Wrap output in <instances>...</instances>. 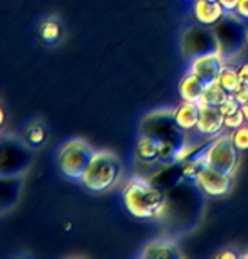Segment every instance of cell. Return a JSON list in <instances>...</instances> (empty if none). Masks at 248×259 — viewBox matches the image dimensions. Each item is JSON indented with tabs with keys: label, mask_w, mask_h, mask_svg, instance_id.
Instances as JSON below:
<instances>
[{
	"label": "cell",
	"mask_w": 248,
	"mask_h": 259,
	"mask_svg": "<svg viewBox=\"0 0 248 259\" xmlns=\"http://www.w3.org/2000/svg\"><path fill=\"white\" fill-rule=\"evenodd\" d=\"M245 39H246V42H248V27H246V30H245Z\"/></svg>",
	"instance_id": "cell-30"
},
{
	"label": "cell",
	"mask_w": 248,
	"mask_h": 259,
	"mask_svg": "<svg viewBox=\"0 0 248 259\" xmlns=\"http://www.w3.org/2000/svg\"><path fill=\"white\" fill-rule=\"evenodd\" d=\"M140 133H149L159 140H172V142L183 145L186 140L183 132L174 120V111L169 110H157L149 113L140 121Z\"/></svg>",
	"instance_id": "cell-5"
},
{
	"label": "cell",
	"mask_w": 248,
	"mask_h": 259,
	"mask_svg": "<svg viewBox=\"0 0 248 259\" xmlns=\"http://www.w3.org/2000/svg\"><path fill=\"white\" fill-rule=\"evenodd\" d=\"M221 86L225 88L226 93H230V95H233V93L238 90L241 86V81H240V74H238V67H233V66H223V69H221L218 79Z\"/></svg>",
	"instance_id": "cell-18"
},
{
	"label": "cell",
	"mask_w": 248,
	"mask_h": 259,
	"mask_svg": "<svg viewBox=\"0 0 248 259\" xmlns=\"http://www.w3.org/2000/svg\"><path fill=\"white\" fill-rule=\"evenodd\" d=\"M241 110H243L245 118H246V123H248V103H245V105H241Z\"/></svg>",
	"instance_id": "cell-28"
},
{
	"label": "cell",
	"mask_w": 248,
	"mask_h": 259,
	"mask_svg": "<svg viewBox=\"0 0 248 259\" xmlns=\"http://www.w3.org/2000/svg\"><path fill=\"white\" fill-rule=\"evenodd\" d=\"M223 58H221V53L218 51H213V53H201L193 56L189 64V72H193L199 77L204 84L208 82H213L218 79L221 69H223Z\"/></svg>",
	"instance_id": "cell-8"
},
{
	"label": "cell",
	"mask_w": 248,
	"mask_h": 259,
	"mask_svg": "<svg viewBox=\"0 0 248 259\" xmlns=\"http://www.w3.org/2000/svg\"><path fill=\"white\" fill-rule=\"evenodd\" d=\"M186 2H194V0H186Z\"/></svg>",
	"instance_id": "cell-31"
},
{
	"label": "cell",
	"mask_w": 248,
	"mask_h": 259,
	"mask_svg": "<svg viewBox=\"0 0 248 259\" xmlns=\"http://www.w3.org/2000/svg\"><path fill=\"white\" fill-rule=\"evenodd\" d=\"M233 96L236 98V101H238L240 105L248 103V84H241L238 90L233 93Z\"/></svg>",
	"instance_id": "cell-23"
},
{
	"label": "cell",
	"mask_w": 248,
	"mask_h": 259,
	"mask_svg": "<svg viewBox=\"0 0 248 259\" xmlns=\"http://www.w3.org/2000/svg\"><path fill=\"white\" fill-rule=\"evenodd\" d=\"M95 148L81 138H71L64 142L56 155V165L59 174L71 182H80Z\"/></svg>",
	"instance_id": "cell-3"
},
{
	"label": "cell",
	"mask_w": 248,
	"mask_h": 259,
	"mask_svg": "<svg viewBox=\"0 0 248 259\" xmlns=\"http://www.w3.org/2000/svg\"><path fill=\"white\" fill-rule=\"evenodd\" d=\"M22 140L27 147L39 148L48 140V130H46V126L41 121H30L22 130Z\"/></svg>",
	"instance_id": "cell-16"
},
{
	"label": "cell",
	"mask_w": 248,
	"mask_h": 259,
	"mask_svg": "<svg viewBox=\"0 0 248 259\" xmlns=\"http://www.w3.org/2000/svg\"><path fill=\"white\" fill-rule=\"evenodd\" d=\"M201 155L208 165L228 175H233L240 163V150L236 148L233 138L228 133H220L211 138L208 147L201 152Z\"/></svg>",
	"instance_id": "cell-4"
},
{
	"label": "cell",
	"mask_w": 248,
	"mask_h": 259,
	"mask_svg": "<svg viewBox=\"0 0 248 259\" xmlns=\"http://www.w3.org/2000/svg\"><path fill=\"white\" fill-rule=\"evenodd\" d=\"M138 256L144 259H179L183 257V252H181L178 242H174L172 239H154L142 247Z\"/></svg>",
	"instance_id": "cell-10"
},
{
	"label": "cell",
	"mask_w": 248,
	"mask_h": 259,
	"mask_svg": "<svg viewBox=\"0 0 248 259\" xmlns=\"http://www.w3.org/2000/svg\"><path fill=\"white\" fill-rule=\"evenodd\" d=\"M183 49L186 54H201V53H213L221 51V44L216 34L209 32L203 27H191L183 35Z\"/></svg>",
	"instance_id": "cell-7"
},
{
	"label": "cell",
	"mask_w": 248,
	"mask_h": 259,
	"mask_svg": "<svg viewBox=\"0 0 248 259\" xmlns=\"http://www.w3.org/2000/svg\"><path fill=\"white\" fill-rule=\"evenodd\" d=\"M238 74L241 84H248V63H243L238 67Z\"/></svg>",
	"instance_id": "cell-26"
},
{
	"label": "cell",
	"mask_w": 248,
	"mask_h": 259,
	"mask_svg": "<svg viewBox=\"0 0 248 259\" xmlns=\"http://www.w3.org/2000/svg\"><path fill=\"white\" fill-rule=\"evenodd\" d=\"M218 2L221 4V7L225 9V12H226V14H233L240 0H218Z\"/></svg>",
	"instance_id": "cell-24"
},
{
	"label": "cell",
	"mask_w": 248,
	"mask_h": 259,
	"mask_svg": "<svg viewBox=\"0 0 248 259\" xmlns=\"http://www.w3.org/2000/svg\"><path fill=\"white\" fill-rule=\"evenodd\" d=\"M193 14L201 25H215L223 20L226 15L225 9L218 0H194Z\"/></svg>",
	"instance_id": "cell-11"
},
{
	"label": "cell",
	"mask_w": 248,
	"mask_h": 259,
	"mask_svg": "<svg viewBox=\"0 0 248 259\" xmlns=\"http://www.w3.org/2000/svg\"><path fill=\"white\" fill-rule=\"evenodd\" d=\"M241 108V105L238 101H236V98L233 96V95H228L223 100V103L220 105V110L223 111V115L226 116V115H231V113H235L236 110H240Z\"/></svg>",
	"instance_id": "cell-21"
},
{
	"label": "cell",
	"mask_w": 248,
	"mask_h": 259,
	"mask_svg": "<svg viewBox=\"0 0 248 259\" xmlns=\"http://www.w3.org/2000/svg\"><path fill=\"white\" fill-rule=\"evenodd\" d=\"M246 123V118H245V113L243 110H236L235 113H231V115H226L225 116V126L228 130H235V128H240L241 125H245Z\"/></svg>",
	"instance_id": "cell-20"
},
{
	"label": "cell",
	"mask_w": 248,
	"mask_h": 259,
	"mask_svg": "<svg viewBox=\"0 0 248 259\" xmlns=\"http://www.w3.org/2000/svg\"><path fill=\"white\" fill-rule=\"evenodd\" d=\"M159 147H161V140L149 133H140L135 143L137 160L146 165H159Z\"/></svg>",
	"instance_id": "cell-12"
},
{
	"label": "cell",
	"mask_w": 248,
	"mask_h": 259,
	"mask_svg": "<svg viewBox=\"0 0 248 259\" xmlns=\"http://www.w3.org/2000/svg\"><path fill=\"white\" fill-rule=\"evenodd\" d=\"M215 257L216 259H236V257H240V254H238V252H235V251H231V249H226V251L218 252Z\"/></svg>",
	"instance_id": "cell-25"
},
{
	"label": "cell",
	"mask_w": 248,
	"mask_h": 259,
	"mask_svg": "<svg viewBox=\"0 0 248 259\" xmlns=\"http://www.w3.org/2000/svg\"><path fill=\"white\" fill-rule=\"evenodd\" d=\"M223 126L225 115L220 110V106L199 105V120L198 126H196L199 135H203V137H216V135H220Z\"/></svg>",
	"instance_id": "cell-9"
},
{
	"label": "cell",
	"mask_w": 248,
	"mask_h": 259,
	"mask_svg": "<svg viewBox=\"0 0 248 259\" xmlns=\"http://www.w3.org/2000/svg\"><path fill=\"white\" fill-rule=\"evenodd\" d=\"M230 93H226V90L223 86L220 84L218 81H213V82H208L204 86V91H203V96L198 105H208V106H220L221 103Z\"/></svg>",
	"instance_id": "cell-17"
},
{
	"label": "cell",
	"mask_w": 248,
	"mask_h": 259,
	"mask_svg": "<svg viewBox=\"0 0 248 259\" xmlns=\"http://www.w3.org/2000/svg\"><path fill=\"white\" fill-rule=\"evenodd\" d=\"M231 179L233 175H228L221 170L211 167V165L204 163L203 168L199 170L196 184L199 185L201 190L209 197H223L231 187Z\"/></svg>",
	"instance_id": "cell-6"
},
{
	"label": "cell",
	"mask_w": 248,
	"mask_h": 259,
	"mask_svg": "<svg viewBox=\"0 0 248 259\" xmlns=\"http://www.w3.org/2000/svg\"><path fill=\"white\" fill-rule=\"evenodd\" d=\"M122 174L123 165L117 153L108 150H95L80 184L93 194H103L120 182Z\"/></svg>",
	"instance_id": "cell-2"
},
{
	"label": "cell",
	"mask_w": 248,
	"mask_h": 259,
	"mask_svg": "<svg viewBox=\"0 0 248 259\" xmlns=\"http://www.w3.org/2000/svg\"><path fill=\"white\" fill-rule=\"evenodd\" d=\"M231 138H233V143L236 145V148L240 152H245L248 150V125H241L240 128L231 130Z\"/></svg>",
	"instance_id": "cell-19"
},
{
	"label": "cell",
	"mask_w": 248,
	"mask_h": 259,
	"mask_svg": "<svg viewBox=\"0 0 248 259\" xmlns=\"http://www.w3.org/2000/svg\"><path fill=\"white\" fill-rule=\"evenodd\" d=\"M5 125V110L2 108V105H0V130L4 128Z\"/></svg>",
	"instance_id": "cell-27"
},
{
	"label": "cell",
	"mask_w": 248,
	"mask_h": 259,
	"mask_svg": "<svg viewBox=\"0 0 248 259\" xmlns=\"http://www.w3.org/2000/svg\"><path fill=\"white\" fill-rule=\"evenodd\" d=\"M233 14L236 15V17H240V19H243V20H248V0H240Z\"/></svg>",
	"instance_id": "cell-22"
},
{
	"label": "cell",
	"mask_w": 248,
	"mask_h": 259,
	"mask_svg": "<svg viewBox=\"0 0 248 259\" xmlns=\"http://www.w3.org/2000/svg\"><path fill=\"white\" fill-rule=\"evenodd\" d=\"M122 200L128 214H132L135 219H157L165 210L164 190L142 175H135L127 180L122 189Z\"/></svg>",
	"instance_id": "cell-1"
},
{
	"label": "cell",
	"mask_w": 248,
	"mask_h": 259,
	"mask_svg": "<svg viewBox=\"0 0 248 259\" xmlns=\"http://www.w3.org/2000/svg\"><path fill=\"white\" fill-rule=\"evenodd\" d=\"M174 120L183 132H191L198 126L199 120V105L193 101H183L174 108Z\"/></svg>",
	"instance_id": "cell-13"
},
{
	"label": "cell",
	"mask_w": 248,
	"mask_h": 259,
	"mask_svg": "<svg viewBox=\"0 0 248 259\" xmlns=\"http://www.w3.org/2000/svg\"><path fill=\"white\" fill-rule=\"evenodd\" d=\"M38 34L46 46H54L63 35V25H61L58 19L44 17L38 24Z\"/></svg>",
	"instance_id": "cell-15"
},
{
	"label": "cell",
	"mask_w": 248,
	"mask_h": 259,
	"mask_svg": "<svg viewBox=\"0 0 248 259\" xmlns=\"http://www.w3.org/2000/svg\"><path fill=\"white\" fill-rule=\"evenodd\" d=\"M204 86L206 84L199 79L198 76L188 71L179 81V96H181V100L199 103L201 96H203Z\"/></svg>",
	"instance_id": "cell-14"
},
{
	"label": "cell",
	"mask_w": 248,
	"mask_h": 259,
	"mask_svg": "<svg viewBox=\"0 0 248 259\" xmlns=\"http://www.w3.org/2000/svg\"><path fill=\"white\" fill-rule=\"evenodd\" d=\"M241 259H248V252H243V254H240Z\"/></svg>",
	"instance_id": "cell-29"
}]
</instances>
